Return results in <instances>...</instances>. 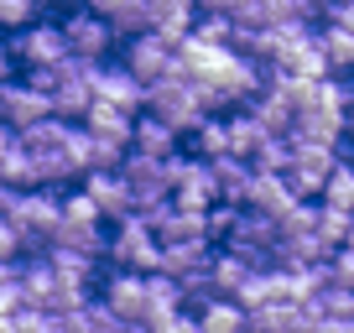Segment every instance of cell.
Segmentation results:
<instances>
[{
  "label": "cell",
  "instance_id": "cell-1",
  "mask_svg": "<svg viewBox=\"0 0 354 333\" xmlns=\"http://www.w3.org/2000/svg\"><path fill=\"white\" fill-rule=\"evenodd\" d=\"M146 115L167 120L177 135H193L209 120V110H203V99H198V84H193V73L183 63H172V73H162L151 89H146Z\"/></svg>",
  "mask_w": 354,
  "mask_h": 333
},
{
  "label": "cell",
  "instance_id": "cell-2",
  "mask_svg": "<svg viewBox=\"0 0 354 333\" xmlns=\"http://www.w3.org/2000/svg\"><path fill=\"white\" fill-rule=\"evenodd\" d=\"M104 266H115V271H141V276L162 271V240H156V229L141 219V213L110 224V250H104Z\"/></svg>",
  "mask_w": 354,
  "mask_h": 333
},
{
  "label": "cell",
  "instance_id": "cell-3",
  "mask_svg": "<svg viewBox=\"0 0 354 333\" xmlns=\"http://www.w3.org/2000/svg\"><path fill=\"white\" fill-rule=\"evenodd\" d=\"M11 53H16V63H21L26 73H37V68L68 63L73 47H68L63 21H32V26H21V32H11Z\"/></svg>",
  "mask_w": 354,
  "mask_h": 333
},
{
  "label": "cell",
  "instance_id": "cell-4",
  "mask_svg": "<svg viewBox=\"0 0 354 333\" xmlns=\"http://www.w3.org/2000/svg\"><path fill=\"white\" fill-rule=\"evenodd\" d=\"M63 32H68V47H73V57H84V63H110V53L120 47L115 26L104 21L94 6H78V11H68V16H63Z\"/></svg>",
  "mask_w": 354,
  "mask_h": 333
},
{
  "label": "cell",
  "instance_id": "cell-5",
  "mask_svg": "<svg viewBox=\"0 0 354 333\" xmlns=\"http://www.w3.org/2000/svg\"><path fill=\"white\" fill-rule=\"evenodd\" d=\"M100 302L125 323H151V292H146V276L141 271H104L100 281Z\"/></svg>",
  "mask_w": 354,
  "mask_h": 333
},
{
  "label": "cell",
  "instance_id": "cell-6",
  "mask_svg": "<svg viewBox=\"0 0 354 333\" xmlns=\"http://www.w3.org/2000/svg\"><path fill=\"white\" fill-rule=\"evenodd\" d=\"M120 172H125V182H131V193H136V213H151V209H162V203H172L167 162H156V156H141V151H131Z\"/></svg>",
  "mask_w": 354,
  "mask_h": 333
},
{
  "label": "cell",
  "instance_id": "cell-7",
  "mask_svg": "<svg viewBox=\"0 0 354 333\" xmlns=\"http://www.w3.org/2000/svg\"><path fill=\"white\" fill-rule=\"evenodd\" d=\"M53 115V94L37 89L32 78H11L6 89H0V120L11 125V131H26V125H42Z\"/></svg>",
  "mask_w": 354,
  "mask_h": 333
},
{
  "label": "cell",
  "instance_id": "cell-8",
  "mask_svg": "<svg viewBox=\"0 0 354 333\" xmlns=\"http://www.w3.org/2000/svg\"><path fill=\"white\" fill-rule=\"evenodd\" d=\"M120 63L131 68L141 84H156L162 73H172L177 47L167 42V37H156V32H141V37H131V42H120Z\"/></svg>",
  "mask_w": 354,
  "mask_h": 333
},
{
  "label": "cell",
  "instance_id": "cell-9",
  "mask_svg": "<svg viewBox=\"0 0 354 333\" xmlns=\"http://www.w3.org/2000/svg\"><path fill=\"white\" fill-rule=\"evenodd\" d=\"M84 188L94 193L104 224H120V219H131V213H136V193H131V182H125L120 166H100V172H88Z\"/></svg>",
  "mask_w": 354,
  "mask_h": 333
},
{
  "label": "cell",
  "instance_id": "cell-10",
  "mask_svg": "<svg viewBox=\"0 0 354 333\" xmlns=\"http://www.w3.org/2000/svg\"><path fill=\"white\" fill-rule=\"evenodd\" d=\"M146 89H151V84H141L125 63H100L94 68V94L110 99V104H120V110H131V115L146 110Z\"/></svg>",
  "mask_w": 354,
  "mask_h": 333
},
{
  "label": "cell",
  "instance_id": "cell-11",
  "mask_svg": "<svg viewBox=\"0 0 354 333\" xmlns=\"http://www.w3.org/2000/svg\"><path fill=\"white\" fill-rule=\"evenodd\" d=\"M219 245L214 240H188V245H162V271L177 281H193V276H209Z\"/></svg>",
  "mask_w": 354,
  "mask_h": 333
},
{
  "label": "cell",
  "instance_id": "cell-12",
  "mask_svg": "<svg viewBox=\"0 0 354 333\" xmlns=\"http://www.w3.org/2000/svg\"><path fill=\"white\" fill-rule=\"evenodd\" d=\"M287 135L292 141H313V146H339L344 151V141H349V115H339V110H302Z\"/></svg>",
  "mask_w": 354,
  "mask_h": 333
},
{
  "label": "cell",
  "instance_id": "cell-13",
  "mask_svg": "<svg viewBox=\"0 0 354 333\" xmlns=\"http://www.w3.org/2000/svg\"><path fill=\"white\" fill-rule=\"evenodd\" d=\"M297 193H292V182L281 178V172H255V182H250V193H245V209H255V213H271V219H281L287 209H297Z\"/></svg>",
  "mask_w": 354,
  "mask_h": 333
},
{
  "label": "cell",
  "instance_id": "cell-14",
  "mask_svg": "<svg viewBox=\"0 0 354 333\" xmlns=\"http://www.w3.org/2000/svg\"><path fill=\"white\" fill-rule=\"evenodd\" d=\"M177 146H183V135L172 131L167 120H156V115H136V131H131V151L141 156H156V162H167V156H177Z\"/></svg>",
  "mask_w": 354,
  "mask_h": 333
},
{
  "label": "cell",
  "instance_id": "cell-15",
  "mask_svg": "<svg viewBox=\"0 0 354 333\" xmlns=\"http://www.w3.org/2000/svg\"><path fill=\"white\" fill-rule=\"evenodd\" d=\"M94 11L115 26V37H120V42L151 32V0H94Z\"/></svg>",
  "mask_w": 354,
  "mask_h": 333
},
{
  "label": "cell",
  "instance_id": "cell-16",
  "mask_svg": "<svg viewBox=\"0 0 354 333\" xmlns=\"http://www.w3.org/2000/svg\"><path fill=\"white\" fill-rule=\"evenodd\" d=\"M224 120H230V156H245V162H250V156L266 146V135H271L266 120L250 110V104H245V110H230Z\"/></svg>",
  "mask_w": 354,
  "mask_h": 333
},
{
  "label": "cell",
  "instance_id": "cell-17",
  "mask_svg": "<svg viewBox=\"0 0 354 333\" xmlns=\"http://www.w3.org/2000/svg\"><path fill=\"white\" fill-rule=\"evenodd\" d=\"M183 151L198 156V162H219V156H230V120H224V115H209L193 135H183Z\"/></svg>",
  "mask_w": 354,
  "mask_h": 333
},
{
  "label": "cell",
  "instance_id": "cell-18",
  "mask_svg": "<svg viewBox=\"0 0 354 333\" xmlns=\"http://www.w3.org/2000/svg\"><path fill=\"white\" fill-rule=\"evenodd\" d=\"M0 182H6V188H16V193L42 188V162H37V151H26V146L16 141L11 151L0 156Z\"/></svg>",
  "mask_w": 354,
  "mask_h": 333
},
{
  "label": "cell",
  "instance_id": "cell-19",
  "mask_svg": "<svg viewBox=\"0 0 354 333\" xmlns=\"http://www.w3.org/2000/svg\"><path fill=\"white\" fill-rule=\"evenodd\" d=\"M318 42H323V57H328V73L333 78H354V32H349V26L323 21Z\"/></svg>",
  "mask_w": 354,
  "mask_h": 333
},
{
  "label": "cell",
  "instance_id": "cell-20",
  "mask_svg": "<svg viewBox=\"0 0 354 333\" xmlns=\"http://www.w3.org/2000/svg\"><path fill=\"white\" fill-rule=\"evenodd\" d=\"M84 131H88V135H115V141H131L136 115L120 110V104H110V99H94V104H88V115H84Z\"/></svg>",
  "mask_w": 354,
  "mask_h": 333
},
{
  "label": "cell",
  "instance_id": "cell-21",
  "mask_svg": "<svg viewBox=\"0 0 354 333\" xmlns=\"http://www.w3.org/2000/svg\"><path fill=\"white\" fill-rule=\"evenodd\" d=\"M209 166H214V178H219V198L245 209V193H250V182H255V166L245 162V156H219V162H209Z\"/></svg>",
  "mask_w": 354,
  "mask_h": 333
},
{
  "label": "cell",
  "instance_id": "cell-22",
  "mask_svg": "<svg viewBox=\"0 0 354 333\" xmlns=\"http://www.w3.org/2000/svg\"><path fill=\"white\" fill-rule=\"evenodd\" d=\"M193 318L203 323V333H245V328H250V312H245L234 297H214V302H203Z\"/></svg>",
  "mask_w": 354,
  "mask_h": 333
},
{
  "label": "cell",
  "instance_id": "cell-23",
  "mask_svg": "<svg viewBox=\"0 0 354 333\" xmlns=\"http://www.w3.org/2000/svg\"><path fill=\"white\" fill-rule=\"evenodd\" d=\"M308 312L313 318H333V323H354V287H344V281L328 276V287L308 302Z\"/></svg>",
  "mask_w": 354,
  "mask_h": 333
},
{
  "label": "cell",
  "instance_id": "cell-24",
  "mask_svg": "<svg viewBox=\"0 0 354 333\" xmlns=\"http://www.w3.org/2000/svg\"><path fill=\"white\" fill-rule=\"evenodd\" d=\"M250 276H255V271H250V260L219 245V256H214V287H219V297H240V287H245Z\"/></svg>",
  "mask_w": 354,
  "mask_h": 333
},
{
  "label": "cell",
  "instance_id": "cell-25",
  "mask_svg": "<svg viewBox=\"0 0 354 333\" xmlns=\"http://www.w3.org/2000/svg\"><path fill=\"white\" fill-rule=\"evenodd\" d=\"M349 229H354V213H349V209L318 203V234L333 245V250H344V245H349Z\"/></svg>",
  "mask_w": 354,
  "mask_h": 333
},
{
  "label": "cell",
  "instance_id": "cell-26",
  "mask_svg": "<svg viewBox=\"0 0 354 333\" xmlns=\"http://www.w3.org/2000/svg\"><path fill=\"white\" fill-rule=\"evenodd\" d=\"M234 16H224V11H198V21H193V37L198 42H219V47H234Z\"/></svg>",
  "mask_w": 354,
  "mask_h": 333
},
{
  "label": "cell",
  "instance_id": "cell-27",
  "mask_svg": "<svg viewBox=\"0 0 354 333\" xmlns=\"http://www.w3.org/2000/svg\"><path fill=\"white\" fill-rule=\"evenodd\" d=\"M63 219L68 224H104V213H100V203H94V193L78 182V188H68L63 193Z\"/></svg>",
  "mask_w": 354,
  "mask_h": 333
},
{
  "label": "cell",
  "instance_id": "cell-28",
  "mask_svg": "<svg viewBox=\"0 0 354 333\" xmlns=\"http://www.w3.org/2000/svg\"><path fill=\"white\" fill-rule=\"evenodd\" d=\"M318 203H333V209H349L354 213V162H349V156L333 166V178H328V188H323Z\"/></svg>",
  "mask_w": 354,
  "mask_h": 333
},
{
  "label": "cell",
  "instance_id": "cell-29",
  "mask_svg": "<svg viewBox=\"0 0 354 333\" xmlns=\"http://www.w3.org/2000/svg\"><path fill=\"white\" fill-rule=\"evenodd\" d=\"M255 172H287L292 166V135H266V146L250 156Z\"/></svg>",
  "mask_w": 354,
  "mask_h": 333
},
{
  "label": "cell",
  "instance_id": "cell-30",
  "mask_svg": "<svg viewBox=\"0 0 354 333\" xmlns=\"http://www.w3.org/2000/svg\"><path fill=\"white\" fill-rule=\"evenodd\" d=\"M151 333H203V323L193 318V312H172V318L151 323Z\"/></svg>",
  "mask_w": 354,
  "mask_h": 333
},
{
  "label": "cell",
  "instance_id": "cell-31",
  "mask_svg": "<svg viewBox=\"0 0 354 333\" xmlns=\"http://www.w3.org/2000/svg\"><path fill=\"white\" fill-rule=\"evenodd\" d=\"M26 256V245H21V234H16V224L6 219L0 224V260H21Z\"/></svg>",
  "mask_w": 354,
  "mask_h": 333
},
{
  "label": "cell",
  "instance_id": "cell-32",
  "mask_svg": "<svg viewBox=\"0 0 354 333\" xmlns=\"http://www.w3.org/2000/svg\"><path fill=\"white\" fill-rule=\"evenodd\" d=\"M328 271H333V281H344V287H354V250H349V245H344V250H333Z\"/></svg>",
  "mask_w": 354,
  "mask_h": 333
},
{
  "label": "cell",
  "instance_id": "cell-33",
  "mask_svg": "<svg viewBox=\"0 0 354 333\" xmlns=\"http://www.w3.org/2000/svg\"><path fill=\"white\" fill-rule=\"evenodd\" d=\"M328 21H333V26H349V32H354V0H333V6H328Z\"/></svg>",
  "mask_w": 354,
  "mask_h": 333
},
{
  "label": "cell",
  "instance_id": "cell-34",
  "mask_svg": "<svg viewBox=\"0 0 354 333\" xmlns=\"http://www.w3.org/2000/svg\"><path fill=\"white\" fill-rule=\"evenodd\" d=\"M21 260H0V287H21Z\"/></svg>",
  "mask_w": 354,
  "mask_h": 333
},
{
  "label": "cell",
  "instance_id": "cell-35",
  "mask_svg": "<svg viewBox=\"0 0 354 333\" xmlns=\"http://www.w3.org/2000/svg\"><path fill=\"white\" fill-rule=\"evenodd\" d=\"M245 0H198V11H224V16H234Z\"/></svg>",
  "mask_w": 354,
  "mask_h": 333
},
{
  "label": "cell",
  "instance_id": "cell-36",
  "mask_svg": "<svg viewBox=\"0 0 354 333\" xmlns=\"http://www.w3.org/2000/svg\"><path fill=\"white\" fill-rule=\"evenodd\" d=\"M57 6H68V11H78V6H94V0H57Z\"/></svg>",
  "mask_w": 354,
  "mask_h": 333
},
{
  "label": "cell",
  "instance_id": "cell-37",
  "mask_svg": "<svg viewBox=\"0 0 354 333\" xmlns=\"http://www.w3.org/2000/svg\"><path fill=\"white\" fill-rule=\"evenodd\" d=\"M0 333H16V318H0Z\"/></svg>",
  "mask_w": 354,
  "mask_h": 333
}]
</instances>
